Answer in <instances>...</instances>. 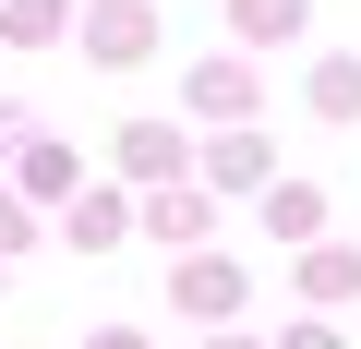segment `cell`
Listing matches in <instances>:
<instances>
[{
    "mask_svg": "<svg viewBox=\"0 0 361 349\" xmlns=\"http://www.w3.org/2000/svg\"><path fill=\"white\" fill-rule=\"evenodd\" d=\"M97 349H145V337H133V325H121V337H97Z\"/></svg>",
    "mask_w": 361,
    "mask_h": 349,
    "instance_id": "obj_13",
    "label": "cell"
},
{
    "mask_svg": "<svg viewBox=\"0 0 361 349\" xmlns=\"http://www.w3.org/2000/svg\"><path fill=\"white\" fill-rule=\"evenodd\" d=\"M193 109L241 121V109H253V73H241V61H205V73H193Z\"/></svg>",
    "mask_w": 361,
    "mask_h": 349,
    "instance_id": "obj_5",
    "label": "cell"
},
{
    "mask_svg": "<svg viewBox=\"0 0 361 349\" xmlns=\"http://www.w3.org/2000/svg\"><path fill=\"white\" fill-rule=\"evenodd\" d=\"M0 37H13V49H49V37H61V0H13V25H0Z\"/></svg>",
    "mask_w": 361,
    "mask_h": 349,
    "instance_id": "obj_10",
    "label": "cell"
},
{
    "mask_svg": "<svg viewBox=\"0 0 361 349\" xmlns=\"http://www.w3.org/2000/svg\"><path fill=\"white\" fill-rule=\"evenodd\" d=\"M265 229H277V241H313V229H325V193H313V181H277V193H265Z\"/></svg>",
    "mask_w": 361,
    "mask_h": 349,
    "instance_id": "obj_3",
    "label": "cell"
},
{
    "mask_svg": "<svg viewBox=\"0 0 361 349\" xmlns=\"http://www.w3.org/2000/svg\"><path fill=\"white\" fill-rule=\"evenodd\" d=\"M217 349H253V337H217Z\"/></svg>",
    "mask_w": 361,
    "mask_h": 349,
    "instance_id": "obj_14",
    "label": "cell"
},
{
    "mask_svg": "<svg viewBox=\"0 0 361 349\" xmlns=\"http://www.w3.org/2000/svg\"><path fill=\"white\" fill-rule=\"evenodd\" d=\"M121 217H133L121 193H85V205H73V241H85V253H109V241H121Z\"/></svg>",
    "mask_w": 361,
    "mask_h": 349,
    "instance_id": "obj_7",
    "label": "cell"
},
{
    "mask_svg": "<svg viewBox=\"0 0 361 349\" xmlns=\"http://www.w3.org/2000/svg\"><path fill=\"white\" fill-rule=\"evenodd\" d=\"M277 349H337V325H289V337H277Z\"/></svg>",
    "mask_w": 361,
    "mask_h": 349,
    "instance_id": "obj_12",
    "label": "cell"
},
{
    "mask_svg": "<svg viewBox=\"0 0 361 349\" xmlns=\"http://www.w3.org/2000/svg\"><path fill=\"white\" fill-rule=\"evenodd\" d=\"M145 229H157V241L180 253V241H205L217 217H205V193H157V205H145Z\"/></svg>",
    "mask_w": 361,
    "mask_h": 349,
    "instance_id": "obj_4",
    "label": "cell"
},
{
    "mask_svg": "<svg viewBox=\"0 0 361 349\" xmlns=\"http://www.w3.org/2000/svg\"><path fill=\"white\" fill-rule=\"evenodd\" d=\"M180 301L193 313H241V265H180Z\"/></svg>",
    "mask_w": 361,
    "mask_h": 349,
    "instance_id": "obj_6",
    "label": "cell"
},
{
    "mask_svg": "<svg viewBox=\"0 0 361 349\" xmlns=\"http://www.w3.org/2000/svg\"><path fill=\"white\" fill-rule=\"evenodd\" d=\"M313 109H325V121H361V61H325V73H313Z\"/></svg>",
    "mask_w": 361,
    "mask_h": 349,
    "instance_id": "obj_8",
    "label": "cell"
},
{
    "mask_svg": "<svg viewBox=\"0 0 361 349\" xmlns=\"http://www.w3.org/2000/svg\"><path fill=\"white\" fill-rule=\"evenodd\" d=\"M229 25H241L253 49H289V37L313 25V0H229Z\"/></svg>",
    "mask_w": 361,
    "mask_h": 349,
    "instance_id": "obj_1",
    "label": "cell"
},
{
    "mask_svg": "<svg viewBox=\"0 0 361 349\" xmlns=\"http://www.w3.org/2000/svg\"><path fill=\"white\" fill-rule=\"evenodd\" d=\"M25 229H37V217H25V205H13V193H0V253H13V241H25Z\"/></svg>",
    "mask_w": 361,
    "mask_h": 349,
    "instance_id": "obj_11",
    "label": "cell"
},
{
    "mask_svg": "<svg viewBox=\"0 0 361 349\" xmlns=\"http://www.w3.org/2000/svg\"><path fill=\"white\" fill-rule=\"evenodd\" d=\"M313 301H361V253L325 241V253H313Z\"/></svg>",
    "mask_w": 361,
    "mask_h": 349,
    "instance_id": "obj_9",
    "label": "cell"
},
{
    "mask_svg": "<svg viewBox=\"0 0 361 349\" xmlns=\"http://www.w3.org/2000/svg\"><path fill=\"white\" fill-rule=\"evenodd\" d=\"M145 49H157L145 0H109V13H97V61H145Z\"/></svg>",
    "mask_w": 361,
    "mask_h": 349,
    "instance_id": "obj_2",
    "label": "cell"
}]
</instances>
